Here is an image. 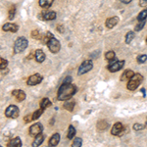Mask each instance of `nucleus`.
Returning <instances> with one entry per match:
<instances>
[{
  "label": "nucleus",
  "mask_w": 147,
  "mask_h": 147,
  "mask_svg": "<svg viewBox=\"0 0 147 147\" xmlns=\"http://www.w3.org/2000/svg\"><path fill=\"white\" fill-rule=\"evenodd\" d=\"M18 28L19 27L16 24H12V23H7L2 27V30L4 32H17Z\"/></svg>",
  "instance_id": "nucleus-12"
},
{
  "label": "nucleus",
  "mask_w": 147,
  "mask_h": 147,
  "mask_svg": "<svg viewBox=\"0 0 147 147\" xmlns=\"http://www.w3.org/2000/svg\"><path fill=\"white\" fill-rule=\"evenodd\" d=\"M92 67H93V64H92L91 60H85L82 63V65L80 66L79 71H78V75L82 76L84 74L88 73L89 71H91Z\"/></svg>",
  "instance_id": "nucleus-5"
},
{
  "label": "nucleus",
  "mask_w": 147,
  "mask_h": 147,
  "mask_svg": "<svg viewBox=\"0 0 147 147\" xmlns=\"http://www.w3.org/2000/svg\"><path fill=\"white\" fill-rule=\"evenodd\" d=\"M139 6L140 7L147 6V0H139Z\"/></svg>",
  "instance_id": "nucleus-37"
},
{
  "label": "nucleus",
  "mask_w": 147,
  "mask_h": 147,
  "mask_svg": "<svg viewBox=\"0 0 147 147\" xmlns=\"http://www.w3.org/2000/svg\"><path fill=\"white\" fill-rule=\"evenodd\" d=\"M76 92H77V87L71 82H64L61 86L59 87L58 90V97L59 100L61 101H67L69 99H71L72 97L75 95Z\"/></svg>",
  "instance_id": "nucleus-1"
},
{
  "label": "nucleus",
  "mask_w": 147,
  "mask_h": 147,
  "mask_svg": "<svg viewBox=\"0 0 147 147\" xmlns=\"http://www.w3.org/2000/svg\"><path fill=\"white\" fill-rule=\"evenodd\" d=\"M52 105V103H51V101L49 100L47 97H45V98H43L41 100V102H40V107H41L42 109H44L45 110L46 108H48V107H50V106Z\"/></svg>",
  "instance_id": "nucleus-21"
},
{
  "label": "nucleus",
  "mask_w": 147,
  "mask_h": 147,
  "mask_svg": "<svg viewBox=\"0 0 147 147\" xmlns=\"http://www.w3.org/2000/svg\"><path fill=\"white\" fill-rule=\"evenodd\" d=\"M146 42H147V37H146Z\"/></svg>",
  "instance_id": "nucleus-41"
},
{
  "label": "nucleus",
  "mask_w": 147,
  "mask_h": 147,
  "mask_svg": "<svg viewBox=\"0 0 147 147\" xmlns=\"http://www.w3.org/2000/svg\"><path fill=\"white\" fill-rule=\"evenodd\" d=\"M24 121H25V122H27V123H30V121H34V120H32V115L26 116V117L24 118Z\"/></svg>",
  "instance_id": "nucleus-36"
},
{
  "label": "nucleus",
  "mask_w": 147,
  "mask_h": 147,
  "mask_svg": "<svg viewBox=\"0 0 147 147\" xmlns=\"http://www.w3.org/2000/svg\"><path fill=\"white\" fill-rule=\"evenodd\" d=\"M123 132H124V125H122V123H120V122L116 123V124L113 125L111 134H112L113 136H121L123 134Z\"/></svg>",
  "instance_id": "nucleus-10"
},
{
  "label": "nucleus",
  "mask_w": 147,
  "mask_h": 147,
  "mask_svg": "<svg viewBox=\"0 0 147 147\" xmlns=\"http://www.w3.org/2000/svg\"><path fill=\"white\" fill-rule=\"evenodd\" d=\"M42 18H43L45 21L54 20V19L56 18V12H54V11L43 12V13H42Z\"/></svg>",
  "instance_id": "nucleus-15"
},
{
  "label": "nucleus",
  "mask_w": 147,
  "mask_h": 147,
  "mask_svg": "<svg viewBox=\"0 0 147 147\" xmlns=\"http://www.w3.org/2000/svg\"><path fill=\"white\" fill-rule=\"evenodd\" d=\"M7 65H8V61L4 58H0V69H1V71L6 69Z\"/></svg>",
  "instance_id": "nucleus-32"
},
{
  "label": "nucleus",
  "mask_w": 147,
  "mask_h": 147,
  "mask_svg": "<svg viewBox=\"0 0 147 147\" xmlns=\"http://www.w3.org/2000/svg\"><path fill=\"white\" fill-rule=\"evenodd\" d=\"M109 127V124L106 121H99L98 123H97V129L99 130V131H104V130H106Z\"/></svg>",
  "instance_id": "nucleus-18"
},
{
  "label": "nucleus",
  "mask_w": 147,
  "mask_h": 147,
  "mask_svg": "<svg viewBox=\"0 0 147 147\" xmlns=\"http://www.w3.org/2000/svg\"><path fill=\"white\" fill-rule=\"evenodd\" d=\"M28 45V41L25 36H20L16 39L15 43H14V52L15 53H21L24 50H26V48Z\"/></svg>",
  "instance_id": "nucleus-4"
},
{
  "label": "nucleus",
  "mask_w": 147,
  "mask_h": 147,
  "mask_svg": "<svg viewBox=\"0 0 147 147\" xmlns=\"http://www.w3.org/2000/svg\"><path fill=\"white\" fill-rule=\"evenodd\" d=\"M34 58L38 63L44 62V60H45V58H46L45 53H44L41 49H37V50L35 51V53H34Z\"/></svg>",
  "instance_id": "nucleus-14"
},
{
  "label": "nucleus",
  "mask_w": 147,
  "mask_h": 147,
  "mask_svg": "<svg viewBox=\"0 0 147 147\" xmlns=\"http://www.w3.org/2000/svg\"><path fill=\"white\" fill-rule=\"evenodd\" d=\"M134 71L127 70V71H125V72H124V74L122 75V77H121L120 80H122V82H125V80H129L132 77H134Z\"/></svg>",
  "instance_id": "nucleus-16"
},
{
  "label": "nucleus",
  "mask_w": 147,
  "mask_h": 147,
  "mask_svg": "<svg viewBox=\"0 0 147 147\" xmlns=\"http://www.w3.org/2000/svg\"><path fill=\"white\" fill-rule=\"evenodd\" d=\"M60 141V134H54L53 136H51V138L49 139V145L50 146H57Z\"/></svg>",
  "instance_id": "nucleus-17"
},
{
  "label": "nucleus",
  "mask_w": 147,
  "mask_h": 147,
  "mask_svg": "<svg viewBox=\"0 0 147 147\" xmlns=\"http://www.w3.org/2000/svg\"><path fill=\"white\" fill-rule=\"evenodd\" d=\"M115 57H116V54H115V52L114 51H108V52H106V54H105V59L106 60H108V61H112L115 59Z\"/></svg>",
  "instance_id": "nucleus-29"
},
{
  "label": "nucleus",
  "mask_w": 147,
  "mask_h": 147,
  "mask_svg": "<svg viewBox=\"0 0 147 147\" xmlns=\"http://www.w3.org/2000/svg\"><path fill=\"white\" fill-rule=\"evenodd\" d=\"M76 134H77V130H76V129L73 127V125H70V127H69L67 137H68L69 139H72V138H74V137H75Z\"/></svg>",
  "instance_id": "nucleus-23"
},
{
  "label": "nucleus",
  "mask_w": 147,
  "mask_h": 147,
  "mask_svg": "<svg viewBox=\"0 0 147 147\" xmlns=\"http://www.w3.org/2000/svg\"><path fill=\"white\" fill-rule=\"evenodd\" d=\"M34 138L35 139L34 140V142H32V146H34V147L35 146H39L40 144L44 141V136H43V134H38L37 136H35Z\"/></svg>",
  "instance_id": "nucleus-20"
},
{
  "label": "nucleus",
  "mask_w": 147,
  "mask_h": 147,
  "mask_svg": "<svg viewBox=\"0 0 147 147\" xmlns=\"http://www.w3.org/2000/svg\"><path fill=\"white\" fill-rule=\"evenodd\" d=\"M19 114H20V111H19V108L16 105H10L5 110V116L7 118H11V119L18 118Z\"/></svg>",
  "instance_id": "nucleus-6"
},
{
  "label": "nucleus",
  "mask_w": 147,
  "mask_h": 147,
  "mask_svg": "<svg viewBox=\"0 0 147 147\" xmlns=\"http://www.w3.org/2000/svg\"><path fill=\"white\" fill-rule=\"evenodd\" d=\"M12 96H14L19 102H22L26 99V93L21 89H15L12 91Z\"/></svg>",
  "instance_id": "nucleus-11"
},
{
  "label": "nucleus",
  "mask_w": 147,
  "mask_h": 147,
  "mask_svg": "<svg viewBox=\"0 0 147 147\" xmlns=\"http://www.w3.org/2000/svg\"><path fill=\"white\" fill-rule=\"evenodd\" d=\"M145 127V125H140V124H134V130H141Z\"/></svg>",
  "instance_id": "nucleus-34"
},
{
  "label": "nucleus",
  "mask_w": 147,
  "mask_h": 147,
  "mask_svg": "<svg viewBox=\"0 0 147 147\" xmlns=\"http://www.w3.org/2000/svg\"><path fill=\"white\" fill-rule=\"evenodd\" d=\"M134 38V32H129L127 34H125V43L129 44Z\"/></svg>",
  "instance_id": "nucleus-25"
},
{
  "label": "nucleus",
  "mask_w": 147,
  "mask_h": 147,
  "mask_svg": "<svg viewBox=\"0 0 147 147\" xmlns=\"http://www.w3.org/2000/svg\"><path fill=\"white\" fill-rule=\"evenodd\" d=\"M137 62H138L139 64H143L146 62L147 60V55H139L138 57H137Z\"/></svg>",
  "instance_id": "nucleus-33"
},
{
  "label": "nucleus",
  "mask_w": 147,
  "mask_h": 147,
  "mask_svg": "<svg viewBox=\"0 0 147 147\" xmlns=\"http://www.w3.org/2000/svg\"><path fill=\"white\" fill-rule=\"evenodd\" d=\"M124 65H125V61L124 60H122V61H114V62H112L111 64H109L107 69H108L109 72L116 73V72L120 71L121 69L124 67Z\"/></svg>",
  "instance_id": "nucleus-8"
},
{
  "label": "nucleus",
  "mask_w": 147,
  "mask_h": 147,
  "mask_svg": "<svg viewBox=\"0 0 147 147\" xmlns=\"http://www.w3.org/2000/svg\"><path fill=\"white\" fill-rule=\"evenodd\" d=\"M142 80H143V77H142L140 74H134V77H132L131 79L129 80V82H127V88L130 91L136 90L137 87L140 85Z\"/></svg>",
  "instance_id": "nucleus-3"
},
{
  "label": "nucleus",
  "mask_w": 147,
  "mask_h": 147,
  "mask_svg": "<svg viewBox=\"0 0 147 147\" xmlns=\"http://www.w3.org/2000/svg\"><path fill=\"white\" fill-rule=\"evenodd\" d=\"M43 111H44V109H42V108H40V109H38V110L35 111V112L32 114V120L35 121V120L38 119L40 116H41L42 114H43Z\"/></svg>",
  "instance_id": "nucleus-26"
},
{
  "label": "nucleus",
  "mask_w": 147,
  "mask_h": 147,
  "mask_svg": "<svg viewBox=\"0 0 147 147\" xmlns=\"http://www.w3.org/2000/svg\"><path fill=\"white\" fill-rule=\"evenodd\" d=\"M46 36V43L48 46V49L50 50L52 53H57L61 49V44L59 42L58 39H56L54 37V35L50 34V32H47Z\"/></svg>",
  "instance_id": "nucleus-2"
},
{
  "label": "nucleus",
  "mask_w": 147,
  "mask_h": 147,
  "mask_svg": "<svg viewBox=\"0 0 147 147\" xmlns=\"http://www.w3.org/2000/svg\"><path fill=\"white\" fill-rule=\"evenodd\" d=\"M118 23H119V18L118 17H111V18H109L106 20L105 26L107 28H113Z\"/></svg>",
  "instance_id": "nucleus-13"
},
{
  "label": "nucleus",
  "mask_w": 147,
  "mask_h": 147,
  "mask_svg": "<svg viewBox=\"0 0 147 147\" xmlns=\"http://www.w3.org/2000/svg\"><path fill=\"white\" fill-rule=\"evenodd\" d=\"M63 107L65 108L66 110H68V111H73L74 107H75V102L67 100V102H66V103L63 105Z\"/></svg>",
  "instance_id": "nucleus-24"
},
{
  "label": "nucleus",
  "mask_w": 147,
  "mask_h": 147,
  "mask_svg": "<svg viewBox=\"0 0 147 147\" xmlns=\"http://www.w3.org/2000/svg\"><path fill=\"white\" fill-rule=\"evenodd\" d=\"M53 2H54V0H39L38 4L40 7H42V8L47 9L53 4Z\"/></svg>",
  "instance_id": "nucleus-19"
},
{
  "label": "nucleus",
  "mask_w": 147,
  "mask_h": 147,
  "mask_svg": "<svg viewBox=\"0 0 147 147\" xmlns=\"http://www.w3.org/2000/svg\"><path fill=\"white\" fill-rule=\"evenodd\" d=\"M121 1H122L124 4H129V3H130V2L132 1V0H121Z\"/></svg>",
  "instance_id": "nucleus-38"
},
{
  "label": "nucleus",
  "mask_w": 147,
  "mask_h": 147,
  "mask_svg": "<svg viewBox=\"0 0 147 147\" xmlns=\"http://www.w3.org/2000/svg\"><path fill=\"white\" fill-rule=\"evenodd\" d=\"M43 80V77H42L40 74H34V75L30 76L28 79V85H36L40 84Z\"/></svg>",
  "instance_id": "nucleus-9"
},
{
  "label": "nucleus",
  "mask_w": 147,
  "mask_h": 147,
  "mask_svg": "<svg viewBox=\"0 0 147 147\" xmlns=\"http://www.w3.org/2000/svg\"><path fill=\"white\" fill-rule=\"evenodd\" d=\"M146 18H147V9H144L143 11H141L140 13L138 14V16H137V21L146 20Z\"/></svg>",
  "instance_id": "nucleus-27"
},
{
  "label": "nucleus",
  "mask_w": 147,
  "mask_h": 147,
  "mask_svg": "<svg viewBox=\"0 0 147 147\" xmlns=\"http://www.w3.org/2000/svg\"><path fill=\"white\" fill-rule=\"evenodd\" d=\"M15 13H16V8L15 6H12L9 10V15H8V19L9 20H13L14 17H15Z\"/></svg>",
  "instance_id": "nucleus-30"
},
{
  "label": "nucleus",
  "mask_w": 147,
  "mask_h": 147,
  "mask_svg": "<svg viewBox=\"0 0 147 147\" xmlns=\"http://www.w3.org/2000/svg\"><path fill=\"white\" fill-rule=\"evenodd\" d=\"M145 23H146V20H143V21H138V23H137V25L136 26V32H140L142 28H144V26H145Z\"/></svg>",
  "instance_id": "nucleus-28"
},
{
  "label": "nucleus",
  "mask_w": 147,
  "mask_h": 147,
  "mask_svg": "<svg viewBox=\"0 0 147 147\" xmlns=\"http://www.w3.org/2000/svg\"><path fill=\"white\" fill-rule=\"evenodd\" d=\"M32 37L35 39H40V34H39L38 30H34V32H32Z\"/></svg>",
  "instance_id": "nucleus-35"
},
{
  "label": "nucleus",
  "mask_w": 147,
  "mask_h": 147,
  "mask_svg": "<svg viewBox=\"0 0 147 147\" xmlns=\"http://www.w3.org/2000/svg\"><path fill=\"white\" fill-rule=\"evenodd\" d=\"M145 127L147 129V121H146V124H145Z\"/></svg>",
  "instance_id": "nucleus-40"
},
{
  "label": "nucleus",
  "mask_w": 147,
  "mask_h": 147,
  "mask_svg": "<svg viewBox=\"0 0 147 147\" xmlns=\"http://www.w3.org/2000/svg\"><path fill=\"white\" fill-rule=\"evenodd\" d=\"M141 92H142V93H143V96H145V89L142 88V89H141Z\"/></svg>",
  "instance_id": "nucleus-39"
},
{
  "label": "nucleus",
  "mask_w": 147,
  "mask_h": 147,
  "mask_svg": "<svg viewBox=\"0 0 147 147\" xmlns=\"http://www.w3.org/2000/svg\"><path fill=\"white\" fill-rule=\"evenodd\" d=\"M82 139L80 138V137H77V138H75V140L73 142V146L74 147H80L82 146Z\"/></svg>",
  "instance_id": "nucleus-31"
},
{
  "label": "nucleus",
  "mask_w": 147,
  "mask_h": 147,
  "mask_svg": "<svg viewBox=\"0 0 147 147\" xmlns=\"http://www.w3.org/2000/svg\"><path fill=\"white\" fill-rule=\"evenodd\" d=\"M9 146H22V140L20 139V137H15V138H13L12 140L9 142L8 144Z\"/></svg>",
  "instance_id": "nucleus-22"
},
{
  "label": "nucleus",
  "mask_w": 147,
  "mask_h": 147,
  "mask_svg": "<svg viewBox=\"0 0 147 147\" xmlns=\"http://www.w3.org/2000/svg\"><path fill=\"white\" fill-rule=\"evenodd\" d=\"M28 130H30V136L32 137H35L42 132V130H43V125H42V124H40V123H35V124H34L32 125H30Z\"/></svg>",
  "instance_id": "nucleus-7"
}]
</instances>
